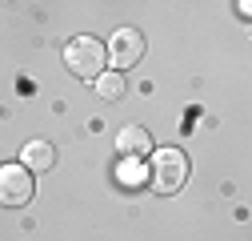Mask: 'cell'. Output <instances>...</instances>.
Wrapping results in <instances>:
<instances>
[{"mask_svg": "<svg viewBox=\"0 0 252 241\" xmlns=\"http://www.w3.org/2000/svg\"><path fill=\"white\" fill-rule=\"evenodd\" d=\"M148 181H152V189L156 193H180L184 189V181H188V153L184 149H152V165H148Z\"/></svg>", "mask_w": 252, "mask_h": 241, "instance_id": "1", "label": "cell"}, {"mask_svg": "<svg viewBox=\"0 0 252 241\" xmlns=\"http://www.w3.org/2000/svg\"><path fill=\"white\" fill-rule=\"evenodd\" d=\"M64 65H68V73L80 77V80H96V77L108 69V52H104V44H100L96 37H72V40L64 44Z\"/></svg>", "mask_w": 252, "mask_h": 241, "instance_id": "2", "label": "cell"}, {"mask_svg": "<svg viewBox=\"0 0 252 241\" xmlns=\"http://www.w3.org/2000/svg\"><path fill=\"white\" fill-rule=\"evenodd\" d=\"M36 193V181L24 165H0V205L4 209H20Z\"/></svg>", "mask_w": 252, "mask_h": 241, "instance_id": "3", "label": "cell"}, {"mask_svg": "<svg viewBox=\"0 0 252 241\" xmlns=\"http://www.w3.org/2000/svg\"><path fill=\"white\" fill-rule=\"evenodd\" d=\"M104 52L116 65V73L132 69V65H140V56H144V33H136V28H116L112 40L104 44Z\"/></svg>", "mask_w": 252, "mask_h": 241, "instance_id": "4", "label": "cell"}, {"mask_svg": "<svg viewBox=\"0 0 252 241\" xmlns=\"http://www.w3.org/2000/svg\"><path fill=\"white\" fill-rule=\"evenodd\" d=\"M116 153L120 157H144V153H152V133L148 129H140V125H124L120 133H116Z\"/></svg>", "mask_w": 252, "mask_h": 241, "instance_id": "5", "label": "cell"}, {"mask_svg": "<svg viewBox=\"0 0 252 241\" xmlns=\"http://www.w3.org/2000/svg\"><path fill=\"white\" fill-rule=\"evenodd\" d=\"M20 157H24V169H28V173H48V169L56 165V149H52L48 141H28Z\"/></svg>", "mask_w": 252, "mask_h": 241, "instance_id": "6", "label": "cell"}, {"mask_svg": "<svg viewBox=\"0 0 252 241\" xmlns=\"http://www.w3.org/2000/svg\"><path fill=\"white\" fill-rule=\"evenodd\" d=\"M124 88H128V84H124V73H116V69H112V73L104 69V73L96 77V93H100L104 101H120Z\"/></svg>", "mask_w": 252, "mask_h": 241, "instance_id": "7", "label": "cell"}, {"mask_svg": "<svg viewBox=\"0 0 252 241\" xmlns=\"http://www.w3.org/2000/svg\"><path fill=\"white\" fill-rule=\"evenodd\" d=\"M116 177L124 181V185H132V189H136L140 181H144V169H140V161H136V157H124V161H120V169H116Z\"/></svg>", "mask_w": 252, "mask_h": 241, "instance_id": "8", "label": "cell"}]
</instances>
